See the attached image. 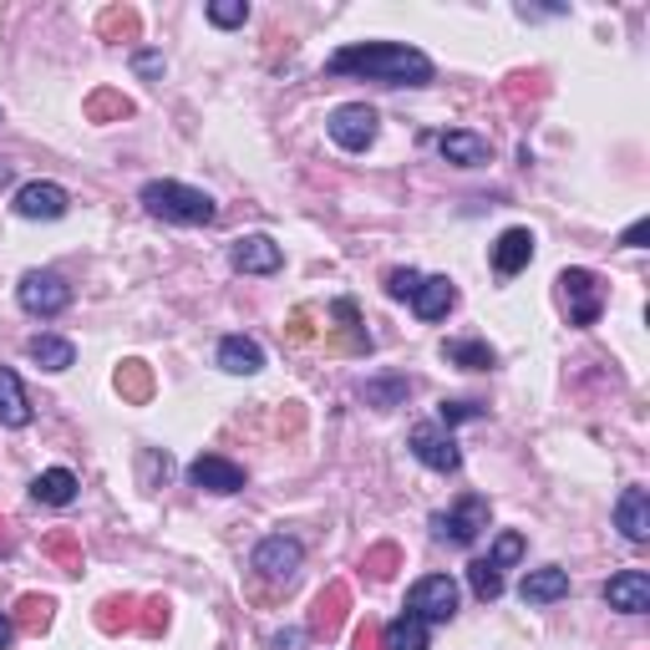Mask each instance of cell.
Instances as JSON below:
<instances>
[{"label": "cell", "instance_id": "cell-39", "mask_svg": "<svg viewBox=\"0 0 650 650\" xmlns=\"http://www.w3.org/2000/svg\"><path fill=\"white\" fill-rule=\"evenodd\" d=\"M407 392H412L407 382H372L366 386V402H372V407H392V402H402Z\"/></svg>", "mask_w": 650, "mask_h": 650}, {"label": "cell", "instance_id": "cell-25", "mask_svg": "<svg viewBox=\"0 0 650 650\" xmlns=\"http://www.w3.org/2000/svg\"><path fill=\"white\" fill-rule=\"evenodd\" d=\"M427 620H417V615H397L392 626H386V650H427Z\"/></svg>", "mask_w": 650, "mask_h": 650}, {"label": "cell", "instance_id": "cell-16", "mask_svg": "<svg viewBox=\"0 0 650 650\" xmlns=\"http://www.w3.org/2000/svg\"><path fill=\"white\" fill-rule=\"evenodd\" d=\"M453 305H458V285H453V280L447 275H422L417 295H412V311H417L422 321H443Z\"/></svg>", "mask_w": 650, "mask_h": 650}, {"label": "cell", "instance_id": "cell-26", "mask_svg": "<svg viewBox=\"0 0 650 650\" xmlns=\"http://www.w3.org/2000/svg\"><path fill=\"white\" fill-rule=\"evenodd\" d=\"M118 392L128 402H148V397H153V372H148V362H122L118 366Z\"/></svg>", "mask_w": 650, "mask_h": 650}, {"label": "cell", "instance_id": "cell-29", "mask_svg": "<svg viewBox=\"0 0 650 650\" xmlns=\"http://www.w3.org/2000/svg\"><path fill=\"white\" fill-rule=\"evenodd\" d=\"M468 585H473V595H478L483 605L504 595V575H498V569L488 565V559H473V565H468Z\"/></svg>", "mask_w": 650, "mask_h": 650}, {"label": "cell", "instance_id": "cell-31", "mask_svg": "<svg viewBox=\"0 0 650 650\" xmlns=\"http://www.w3.org/2000/svg\"><path fill=\"white\" fill-rule=\"evenodd\" d=\"M478 417H488L483 402H443V407H437V427H447V433H453L458 422H478Z\"/></svg>", "mask_w": 650, "mask_h": 650}, {"label": "cell", "instance_id": "cell-41", "mask_svg": "<svg viewBox=\"0 0 650 650\" xmlns=\"http://www.w3.org/2000/svg\"><path fill=\"white\" fill-rule=\"evenodd\" d=\"M133 67H138V77H163V57L158 51H138Z\"/></svg>", "mask_w": 650, "mask_h": 650}, {"label": "cell", "instance_id": "cell-6", "mask_svg": "<svg viewBox=\"0 0 650 650\" xmlns=\"http://www.w3.org/2000/svg\"><path fill=\"white\" fill-rule=\"evenodd\" d=\"M301 539H290V534H270V539L254 544V555H250V569L260 579H275V585H290V579L301 575Z\"/></svg>", "mask_w": 650, "mask_h": 650}, {"label": "cell", "instance_id": "cell-24", "mask_svg": "<svg viewBox=\"0 0 650 650\" xmlns=\"http://www.w3.org/2000/svg\"><path fill=\"white\" fill-rule=\"evenodd\" d=\"M443 356L453 366H463V372H494V366H498V356H494V346H488V341H447Z\"/></svg>", "mask_w": 650, "mask_h": 650}, {"label": "cell", "instance_id": "cell-28", "mask_svg": "<svg viewBox=\"0 0 650 650\" xmlns=\"http://www.w3.org/2000/svg\"><path fill=\"white\" fill-rule=\"evenodd\" d=\"M331 315H336L341 331L351 336V351H372V331H362V311H356V301H336L331 305Z\"/></svg>", "mask_w": 650, "mask_h": 650}, {"label": "cell", "instance_id": "cell-42", "mask_svg": "<svg viewBox=\"0 0 650 650\" xmlns=\"http://www.w3.org/2000/svg\"><path fill=\"white\" fill-rule=\"evenodd\" d=\"M646 234H650V224H646V219H636V224L620 234V244H626V250H640V244H646Z\"/></svg>", "mask_w": 650, "mask_h": 650}, {"label": "cell", "instance_id": "cell-9", "mask_svg": "<svg viewBox=\"0 0 650 650\" xmlns=\"http://www.w3.org/2000/svg\"><path fill=\"white\" fill-rule=\"evenodd\" d=\"M483 529H488V498H478V494H468L458 508H447V514H433V534L443 544H463L468 549Z\"/></svg>", "mask_w": 650, "mask_h": 650}, {"label": "cell", "instance_id": "cell-40", "mask_svg": "<svg viewBox=\"0 0 650 650\" xmlns=\"http://www.w3.org/2000/svg\"><path fill=\"white\" fill-rule=\"evenodd\" d=\"M102 31H108V37H128V41H133L138 37V11H108V16H102Z\"/></svg>", "mask_w": 650, "mask_h": 650}, {"label": "cell", "instance_id": "cell-10", "mask_svg": "<svg viewBox=\"0 0 650 650\" xmlns=\"http://www.w3.org/2000/svg\"><path fill=\"white\" fill-rule=\"evenodd\" d=\"M230 265L240 270V275H275V270L285 265V254H280V244L270 240V234H240V240L230 244Z\"/></svg>", "mask_w": 650, "mask_h": 650}, {"label": "cell", "instance_id": "cell-1", "mask_svg": "<svg viewBox=\"0 0 650 650\" xmlns=\"http://www.w3.org/2000/svg\"><path fill=\"white\" fill-rule=\"evenodd\" d=\"M325 72L336 77H362V82H382V87H427L437 77L433 57L402 41H356L341 47L336 57L325 61Z\"/></svg>", "mask_w": 650, "mask_h": 650}, {"label": "cell", "instance_id": "cell-44", "mask_svg": "<svg viewBox=\"0 0 650 650\" xmlns=\"http://www.w3.org/2000/svg\"><path fill=\"white\" fill-rule=\"evenodd\" d=\"M11 179H16V163H11V158H0V189H6Z\"/></svg>", "mask_w": 650, "mask_h": 650}, {"label": "cell", "instance_id": "cell-34", "mask_svg": "<svg viewBox=\"0 0 650 650\" xmlns=\"http://www.w3.org/2000/svg\"><path fill=\"white\" fill-rule=\"evenodd\" d=\"M209 21L224 26V31H230V26H244L250 21V0H214V6H209Z\"/></svg>", "mask_w": 650, "mask_h": 650}, {"label": "cell", "instance_id": "cell-37", "mask_svg": "<svg viewBox=\"0 0 650 650\" xmlns=\"http://www.w3.org/2000/svg\"><path fill=\"white\" fill-rule=\"evenodd\" d=\"M138 630H143V636H163V630H169V605H163V600H148L143 615H138Z\"/></svg>", "mask_w": 650, "mask_h": 650}, {"label": "cell", "instance_id": "cell-38", "mask_svg": "<svg viewBox=\"0 0 650 650\" xmlns=\"http://www.w3.org/2000/svg\"><path fill=\"white\" fill-rule=\"evenodd\" d=\"M397 549H392V544H382V549H372V555H366L362 559V569H366V575H372V579H386V575H392V569H397Z\"/></svg>", "mask_w": 650, "mask_h": 650}, {"label": "cell", "instance_id": "cell-23", "mask_svg": "<svg viewBox=\"0 0 650 650\" xmlns=\"http://www.w3.org/2000/svg\"><path fill=\"white\" fill-rule=\"evenodd\" d=\"M26 356H31L41 372H67V366L77 362V346H72V341H61V336H31Z\"/></svg>", "mask_w": 650, "mask_h": 650}, {"label": "cell", "instance_id": "cell-21", "mask_svg": "<svg viewBox=\"0 0 650 650\" xmlns=\"http://www.w3.org/2000/svg\"><path fill=\"white\" fill-rule=\"evenodd\" d=\"M77 488H82V483H77L72 468H47L37 483H31V498L47 504V508H67V504H77Z\"/></svg>", "mask_w": 650, "mask_h": 650}, {"label": "cell", "instance_id": "cell-7", "mask_svg": "<svg viewBox=\"0 0 650 650\" xmlns=\"http://www.w3.org/2000/svg\"><path fill=\"white\" fill-rule=\"evenodd\" d=\"M407 610L417 615V620H427V626H447L453 615H458V585L447 575H427L417 579L407 590Z\"/></svg>", "mask_w": 650, "mask_h": 650}, {"label": "cell", "instance_id": "cell-15", "mask_svg": "<svg viewBox=\"0 0 650 650\" xmlns=\"http://www.w3.org/2000/svg\"><path fill=\"white\" fill-rule=\"evenodd\" d=\"M615 529L626 534L630 544L650 539V494L646 488H626V494H620V504H615Z\"/></svg>", "mask_w": 650, "mask_h": 650}, {"label": "cell", "instance_id": "cell-19", "mask_svg": "<svg viewBox=\"0 0 650 650\" xmlns=\"http://www.w3.org/2000/svg\"><path fill=\"white\" fill-rule=\"evenodd\" d=\"M534 260V234L529 230H504L498 234V244H494V270L498 275H518V270L529 265Z\"/></svg>", "mask_w": 650, "mask_h": 650}, {"label": "cell", "instance_id": "cell-30", "mask_svg": "<svg viewBox=\"0 0 650 650\" xmlns=\"http://www.w3.org/2000/svg\"><path fill=\"white\" fill-rule=\"evenodd\" d=\"M51 559H61V569L67 575H82V544L72 539V534H47V544H41Z\"/></svg>", "mask_w": 650, "mask_h": 650}, {"label": "cell", "instance_id": "cell-22", "mask_svg": "<svg viewBox=\"0 0 650 650\" xmlns=\"http://www.w3.org/2000/svg\"><path fill=\"white\" fill-rule=\"evenodd\" d=\"M31 422V402H26V386L11 366H0V427H26Z\"/></svg>", "mask_w": 650, "mask_h": 650}, {"label": "cell", "instance_id": "cell-14", "mask_svg": "<svg viewBox=\"0 0 650 650\" xmlns=\"http://www.w3.org/2000/svg\"><path fill=\"white\" fill-rule=\"evenodd\" d=\"M67 204H72V199H67V189H61V183H26L21 193H16V214L21 219H61L67 214Z\"/></svg>", "mask_w": 650, "mask_h": 650}, {"label": "cell", "instance_id": "cell-33", "mask_svg": "<svg viewBox=\"0 0 650 650\" xmlns=\"http://www.w3.org/2000/svg\"><path fill=\"white\" fill-rule=\"evenodd\" d=\"M97 610H102V615H97V626H102V630L112 636V630L133 626V610H138V605H133V600H102Z\"/></svg>", "mask_w": 650, "mask_h": 650}, {"label": "cell", "instance_id": "cell-8", "mask_svg": "<svg viewBox=\"0 0 650 650\" xmlns=\"http://www.w3.org/2000/svg\"><path fill=\"white\" fill-rule=\"evenodd\" d=\"M407 447H412V458H417L422 468H433V473H458L463 468L458 443H453V433H443L437 422H422V427H412Z\"/></svg>", "mask_w": 650, "mask_h": 650}, {"label": "cell", "instance_id": "cell-5", "mask_svg": "<svg viewBox=\"0 0 650 650\" xmlns=\"http://www.w3.org/2000/svg\"><path fill=\"white\" fill-rule=\"evenodd\" d=\"M559 301L569 311V325H595L605 311V285L595 270H565L559 275Z\"/></svg>", "mask_w": 650, "mask_h": 650}, {"label": "cell", "instance_id": "cell-4", "mask_svg": "<svg viewBox=\"0 0 650 650\" xmlns=\"http://www.w3.org/2000/svg\"><path fill=\"white\" fill-rule=\"evenodd\" d=\"M325 133H331L336 148H346V153H366V148L376 143V133H382V118H376L366 102H341V108L325 118Z\"/></svg>", "mask_w": 650, "mask_h": 650}, {"label": "cell", "instance_id": "cell-20", "mask_svg": "<svg viewBox=\"0 0 650 650\" xmlns=\"http://www.w3.org/2000/svg\"><path fill=\"white\" fill-rule=\"evenodd\" d=\"M437 153H443L447 163H458V169H478V163H488V138L453 128V133L437 138Z\"/></svg>", "mask_w": 650, "mask_h": 650}, {"label": "cell", "instance_id": "cell-36", "mask_svg": "<svg viewBox=\"0 0 650 650\" xmlns=\"http://www.w3.org/2000/svg\"><path fill=\"white\" fill-rule=\"evenodd\" d=\"M417 285H422L417 270H392V275H386V295H392V301H412Z\"/></svg>", "mask_w": 650, "mask_h": 650}, {"label": "cell", "instance_id": "cell-43", "mask_svg": "<svg viewBox=\"0 0 650 650\" xmlns=\"http://www.w3.org/2000/svg\"><path fill=\"white\" fill-rule=\"evenodd\" d=\"M11 640H16V620H11V615H6V610H0V650L11 646Z\"/></svg>", "mask_w": 650, "mask_h": 650}, {"label": "cell", "instance_id": "cell-17", "mask_svg": "<svg viewBox=\"0 0 650 650\" xmlns=\"http://www.w3.org/2000/svg\"><path fill=\"white\" fill-rule=\"evenodd\" d=\"M219 366L230 376H254V372H265V346L254 336H224L219 341Z\"/></svg>", "mask_w": 650, "mask_h": 650}, {"label": "cell", "instance_id": "cell-13", "mask_svg": "<svg viewBox=\"0 0 650 650\" xmlns=\"http://www.w3.org/2000/svg\"><path fill=\"white\" fill-rule=\"evenodd\" d=\"M346 610H351V590L346 585H325L321 595H315V610H311V636L315 640H336L341 626H346Z\"/></svg>", "mask_w": 650, "mask_h": 650}, {"label": "cell", "instance_id": "cell-32", "mask_svg": "<svg viewBox=\"0 0 650 650\" xmlns=\"http://www.w3.org/2000/svg\"><path fill=\"white\" fill-rule=\"evenodd\" d=\"M518 559H524V534H498V544H494V555H488V565L498 569V575H504L508 565H518Z\"/></svg>", "mask_w": 650, "mask_h": 650}, {"label": "cell", "instance_id": "cell-3", "mask_svg": "<svg viewBox=\"0 0 650 650\" xmlns=\"http://www.w3.org/2000/svg\"><path fill=\"white\" fill-rule=\"evenodd\" d=\"M16 301H21L26 315H37V321H51L72 305V285L57 275V270H26L21 285H16Z\"/></svg>", "mask_w": 650, "mask_h": 650}, {"label": "cell", "instance_id": "cell-18", "mask_svg": "<svg viewBox=\"0 0 650 650\" xmlns=\"http://www.w3.org/2000/svg\"><path fill=\"white\" fill-rule=\"evenodd\" d=\"M518 595H524V605H555L569 595V569L559 565H544V569H529L524 575V585H518Z\"/></svg>", "mask_w": 650, "mask_h": 650}, {"label": "cell", "instance_id": "cell-2", "mask_svg": "<svg viewBox=\"0 0 650 650\" xmlns=\"http://www.w3.org/2000/svg\"><path fill=\"white\" fill-rule=\"evenodd\" d=\"M143 209L158 219H169V224H214L219 219V204L209 199L204 189H189V183L179 179H153L143 183Z\"/></svg>", "mask_w": 650, "mask_h": 650}, {"label": "cell", "instance_id": "cell-11", "mask_svg": "<svg viewBox=\"0 0 650 650\" xmlns=\"http://www.w3.org/2000/svg\"><path fill=\"white\" fill-rule=\"evenodd\" d=\"M600 595H605V605L620 615H646L650 610V575L646 569H620Z\"/></svg>", "mask_w": 650, "mask_h": 650}, {"label": "cell", "instance_id": "cell-27", "mask_svg": "<svg viewBox=\"0 0 650 650\" xmlns=\"http://www.w3.org/2000/svg\"><path fill=\"white\" fill-rule=\"evenodd\" d=\"M51 626V600L47 595H26L21 605H16V630H31V636H37V630H47Z\"/></svg>", "mask_w": 650, "mask_h": 650}, {"label": "cell", "instance_id": "cell-12", "mask_svg": "<svg viewBox=\"0 0 650 650\" xmlns=\"http://www.w3.org/2000/svg\"><path fill=\"white\" fill-rule=\"evenodd\" d=\"M189 483L193 488H209V494H244V468L219 458V453H204V458H193Z\"/></svg>", "mask_w": 650, "mask_h": 650}, {"label": "cell", "instance_id": "cell-35", "mask_svg": "<svg viewBox=\"0 0 650 650\" xmlns=\"http://www.w3.org/2000/svg\"><path fill=\"white\" fill-rule=\"evenodd\" d=\"M87 112H92L97 122H102V118H128V112H133V102H128V97H118V92H97L92 102H87Z\"/></svg>", "mask_w": 650, "mask_h": 650}]
</instances>
